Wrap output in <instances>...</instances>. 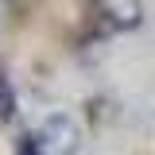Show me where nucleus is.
<instances>
[{"mask_svg":"<svg viewBox=\"0 0 155 155\" xmlns=\"http://www.w3.org/2000/svg\"><path fill=\"white\" fill-rule=\"evenodd\" d=\"M143 19L140 0H93L89 4V31L93 35H120L132 31Z\"/></svg>","mask_w":155,"mask_h":155,"instance_id":"nucleus-1","label":"nucleus"},{"mask_svg":"<svg viewBox=\"0 0 155 155\" xmlns=\"http://www.w3.org/2000/svg\"><path fill=\"white\" fill-rule=\"evenodd\" d=\"M16 116V89H12V81L0 74V124L4 120H12Z\"/></svg>","mask_w":155,"mask_h":155,"instance_id":"nucleus-2","label":"nucleus"},{"mask_svg":"<svg viewBox=\"0 0 155 155\" xmlns=\"http://www.w3.org/2000/svg\"><path fill=\"white\" fill-rule=\"evenodd\" d=\"M19 155H47L43 151V140H39V136H23V140H19Z\"/></svg>","mask_w":155,"mask_h":155,"instance_id":"nucleus-3","label":"nucleus"}]
</instances>
